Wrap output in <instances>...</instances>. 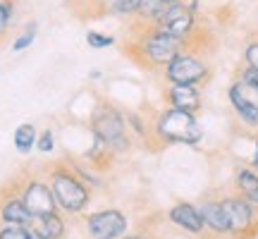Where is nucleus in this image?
<instances>
[{
	"instance_id": "obj_1",
	"label": "nucleus",
	"mask_w": 258,
	"mask_h": 239,
	"mask_svg": "<svg viewBox=\"0 0 258 239\" xmlns=\"http://www.w3.org/2000/svg\"><path fill=\"white\" fill-rule=\"evenodd\" d=\"M184 41L170 36L165 31H160L156 27L144 29L139 38L134 41L132 53L137 55L139 63L151 65V67H167L182 50H184Z\"/></svg>"
},
{
	"instance_id": "obj_2",
	"label": "nucleus",
	"mask_w": 258,
	"mask_h": 239,
	"mask_svg": "<svg viewBox=\"0 0 258 239\" xmlns=\"http://www.w3.org/2000/svg\"><path fill=\"white\" fill-rule=\"evenodd\" d=\"M156 137L163 144H182V146H196L203 139V127L196 119V112L165 108L156 119Z\"/></svg>"
},
{
	"instance_id": "obj_3",
	"label": "nucleus",
	"mask_w": 258,
	"mask_h": 239,
	"mask_svg": "<svg viewBox=\"0 0 258 239\" xmlns=\"http://www.w3.org/2000/svg\"><path fill=\"white\" fill-rule=\"evenodd\" d=\"M50 189L55 194L57 206L64 213H70V215L82 213L89 206V201H91L89 187L79 180V175L74 172L72 167L62 165V163L50 170Z\"/></svg>"
},
{
	"instance_id": "obj_4",
	"label": "nucleus",
	"mask_w": 258,
	"mask_h": 239,
	"mask_svg": "<svg viewBox=\"0 0 258 239\" xmlns=\"http://www.w3.org/2000/svg\"><path fill=\"white\" fill-rule=\"evenodd\" d=\"M91 134L96 139L105 141L112 148V153H122L132 146L127 139V117L115 105L101 103L91 115Z\"/></svg>"
},
{
	"instance_id": "obj_5",
	"label": "nucleus",
	"mask_w": 258,
	"mask_h": 239,
	"mask_svg": "<svg viewBox=\"0 0 258 239\" xmlns=\"http://www.w3.org/2000/svg\"><path fill=\"white\" fill-rule=\"evenodd\" d=\"M208 77H211L208 63L203 57L189 53V50H182L165 67V79L170 82V86H199Z\"/></svg>"
},
{
	"instance_id": "obj_6",
	"label": "nucleus",
	"mask_w": 258,
	"mask_h": 239,
	"mask_svg": "<svg viewBox=\"0 0 258 239\" xmlns=\"http://www.w3.org/2000/svg\"><path fill=\"white\" fill-rule=\"evenodd\" d=\"M222 208L230 220V234L234 239H253L258 234V213L256 206L249 203L244 196H227L222 199Z\"/></svg>"
},
{
	"instance_id": "obj_7",
	"label": "nucleus",
	"mask_w": 258,
	"mask_h": 239,
	"mask_svg": "<svg viewBox=\"0 0 258 239\" xmlns=\"http://www.w3.org/2000/svg\"><path fill=\"white\" fill-rule=\"evenodd\" d=\"M86 232L91 239H122L127 234V215L117 208L96 211L86 218Z\"/></svg>"
},
{
	"instance_id": "obj_8",
	"label": "nucleus",
	"mask_w": 258,
	"mask_h": 239,
	"mask_svg": "<svg viewBox=\"0 0 258 239\" xmlns=\"http://www.w3.org/2000/svg\"><path fill=\"white\" fill-rule=\"evenodd\" d=\"M19 196H22L24 206L29 208V213L34 215V220H41V218H48V215L57 213L55 194H53V189H50L46 182H41V180H29V182L22 187Z\"/></svg>"
},
{
	"instance_id": "obj_9",
	"label": "nucleus",
	"mask_w": 258,
	"mask_h": 239,
	"mask_svg": "<svg viewBox=\"0 0 258 239\" xmlns=\"http://www.w3.org/2000/svg\"><path fill=\"white\" fill-rule=\"evenodd\" d=\"M153 27L186 43V38L191 36L194 27H196V19H194V12L189 10V5L179 0V3H170V5H167L165 15L158 19Z\"/></svg>"
},
{
	"instance_id": "obj_10",
	"label": "nucleus",
	"mask_w": 258,
	"mask_h": 239,
	"mask_svg": "<svg viewBox=\"0 0 258 239\" xmlns=\"http://www.w3.org/2000/svg\"><path fill=\"white\" fill-rule=\"evenodd\" d=\"M227 96H230L232 108L237 110L241 122L253 129H258V93L251 91L249 86H244L241 82H234L230 86Z\"/></svg>"
},
{
	"instance_id": "obj_11",
	"label": "nucleus",
	"mask_w": 258,
	"mask_h": 239,
	"mask_svg": "<svg viewBox=\"0 0 258 239\" xmlns=\"http://www.w3.org/2000/svg\"><path fill=\"white\" fill-rule=\"evenodd\" d=\"M167 218H170V222H172V225H177V227L186 230L189 234H201V232H203L201 213H199V208H196V206H191V203H186V201L175 203V206L167 211Z\"/></svg>"
},
{
	"instance_id": "obj_12",
	"label": "nucleus",
	"mask_w": 258,
	"mask_h": 239,
	"mask_svg": "<svg viewBox=\"0 0 258 239\" xmlns=\"http://www.w3.org/2000/svg\"><path fill=\"white\" fill-rule=\"evenodd\" d=\"M165 98L167 105L177 108V110H186V112L201 110V93H199L196 86H170Z\"/></svg>"
},
{
	"instance_id": "obj_13",
	"label": "nucleus",
	"mask_w": 258,
	"mask_h": 239,
	"mask_svg": "<svg viewBox=\"0 0 258 239\" xmlns=\"http://www.w3.org/2000/svg\"><path fill=\"white\" fill-rule=\"evenodd\" d=\"M0 220H3V225H24V227H31L34 225V215L24 206L22 196H8L5 201L0 203Z\"/></svg>"
},
{
	"instance_id": "obj_14",
	"label": "nucleus",
	"mask_w": 258,
	"mask_h": 239,
	"mask_svg": "<svg viewBox=\"0 0 258 239\" xmlns=\"http://www.w3.org/2000/svg\"><path fill=\"white\" fill-rule=\"evenodd\" d=\"M199 213L203 218V227H208L215 234H230V220L220 201H206L199 206Z\"/></svg>"
},
{
	"instance_id": "obj_15",
	"label": "nucleus",
	"mask_w": 258,
	"mask_h": 239,
	"mask_svg": "<svg viewBox=\"0 0 258 239\" xmlns=\"http://www.w3.org/2000/svg\"><path fill=\"white\" fill-rule=\"evenodd\" d=\"M234 184H237L239 196H244L249 203L258 206V172L253 167H241L239 172H237Z\"/></svg>"
},
{
	"instance_id": "obj_16",
	"label": "nucleus",
	"mask_w": 258,
	"mask_h": 239,
	"mask_svg": "<svg viewBox=\"0 0 258 239\" xmlns=\"http://www.w3.org/2000/svg\"><path fill=\"white\" fill-rule=\"evenodd\" d=\"M36 141H38V132L31 122H24V125H19L15 129V148H17L22 156L31 153L34 146H36Z\"/></svg>"
},
{
	"instance_id": "obj_17",
	"label": "nucleus",
	"mask_w": 258,
	"mask_h": 239,
	"mask_svg": "<svg viewBox=\"0 0 258 239\" xmlns=\"http://www.w3.org/2000/svg\"><path fill=\"white\" fill-rule=\"evenodd\" d=\"M170 3H163V0H141V5H139L137 15L134 17L141 19L144 24H148V27H153L158 19L165 15V10Z\"/></svg>"
},
{
	"instance_id": "obj_18",
	"label": "nucleus",
	"mask_w": 258,
	"mask_h": 239,
	"mask_svg": "<svg viewBox=\"0 0 258 239\" xmlns=\"http://www.w3.org/2000/svg\"><path fill=\"white\" fill-rule=\"evenodd\" d=\"M36 232H41L46 239H62L64 237V220L57 215V213H53V215H48V218H41V220H34V225H31Z\"/></svg>"
},
{
	"instance_id": "obj_19",
	"label": "nucleus",
	"mask_w": 258,
	"mask_h": 239,
	"mask_svg": "<svg viewBox=\"0 0 258 239\" xmlns=\"http://www.w3.org/2000/svg\"><path fill=\"white\" fill-rule=\"evenodd\" d=\"M36 31H38L36 22H29L27 27H24V31H22V34L15 38V43H12V50H15V53H19V50H27V48L34 43V38H36Z\"/></svg>"
},
{
	"instance_id": "obj_20",
	"label": "nucleus",
	"mask_w": 258,
	"mask_h": 239,
	"mask_svg": "<svg viewBox=\"0 0 258 239\" xmlns=\"http://www.w3.org/2000/svg\"><path fill=\"white\" fill-rule=\"evenodd\" d=\"M12 15H15V3L12 0H0V41L8 36Z\"/></svg>"
},
{
	"instance_id": "obj_21",
	"label": "nucleus",
	"mask_w": 258,
	"mask_h": 239,
	"mask_svg": "<svg viewBox=\"0 0 258 239\" xmlns=\"http://www.w3.org/2000/svg\"><path fill=\"white\" fill-rule=\"evenodd\" d=\"M31 227L24 225H3L0 227V239H29Z\"/></svg>"
},
{
	"instance_id": "obj_22",
	"label": "nucleus",
	"mask_w": 258,
	"mask_h": 239,
	"mask_svg": "<svg viewBox=\"0 0 258 239\" xmlns=\"http://www.w3.org/2000/svg\"><path fill=\"white\" fill-rule=\"evenodd\" d=\"M36 148L41 153H53V151H55V134H53V129H46V132L38 134Z\"/></svg>"
},
{
	"instance_id": "obj_23",
	"label": "nucleus",
	"mask_w": 258,
	"mask_h": 239,
	"mask_svg": "<svg viewBox=\"0 0 258 239\" xmlns=\"http://www.w3.org/2000/svg\"><path fill=\"white\" fill-rule=\"evenodd\" d=\"M86 43L91 48H108L115 43V38L112 36H105V34H101V31H89L86 34Z\"/></svg>"
},
{
	"instance_id": "obj_24",
	"label": "nucleus",
	"mask_w": 258,
	"mask_h": 239,
	"mask_svg": "<svg viewBox=\"0 0 258 239\" xmlns=\"http://www.w3.org/2000/svg\"><path fill=\"white\" fill-rule=\"evenodd\" d=\"M237 82H241L244 86H249L251 91L258 93V70H253V67L246 65V67L241 70V74H239V79H237Z\"/></svg>"
},
{
	"instance_id": "obj_25",
	"label": "nucleus",
	"mask_w": 258,
	"mask_h": 239,
	"mask_svg": "<svg viewBox=\"0 0 258 239\" xmlns=\"http://www.w3.org/2000/svg\"><path fill=\"white\" fill-rule=\"evenodd\" d=\"M244 57H246V65H249V67L258 70V41H256V43H249V46H246V50H244Z\"/></svg>"
},
{
	"instance_id": "obj_26",
	"label": "nucleus",
	"mask_w": 258,
	"mask_h": 239,
	"mask_svg": "<svg viewBox=\"0 0 258 239\" xmlns=\"http://www.w3.org/2000/svg\"><path fill=\"white\" fill-rule=\"evenodd\" d=\"M127 122H129V127L134 129V132H137L139 137H146V125H144V119L139 117L137 112H132V115L127 117Z\"/></svg>"
},
{
	"instance_id": "obj_27",
	"label": "nucleus",
	"mask_w": 258,
	"mask_h": 239,
	"mask_svg": "<svg viewBox=\"0 0 258 239\" xmlns=\"http://www.w3.org/2000/svg\"><path fill=\"white\" fill-rule=\"evenodd\" d=\"M251 167L258 172V141H256V151H253V156H251Z\"/></svg>"
},
{
	"instance_id": "obj_28",
	"label": "nucleus",
	"mask_w": 258,
	"mask_h": 239,
	"mask_svg": "<svg viewBox=\"0 0 258 239\" xmlns=\"http://www.w3.org/2000/svg\"><path fill=\"white\" fill-rule=\"evenodd\" d=\"M29 239H46V237H43L41 232H36L34 227H31V234H29Z\"/></svg>"
},
{
	"instance_id": "obj_29",
	"label": "nucleus",
	"mask_w": 258,
	"mask_h": 239,
	"mask_svg": "<svg viewBox=\"0 0 258 239\" xmlns=\"http://www.w3.org/2000/svg\"><path fill=\"white\" fill-rule=\"evenodd\" d=\"M122 239H146V237H141V234H124Z\"/></svg>"
},
{
	"instance_id": "obj_30",
	"label": "nucleus",
	"mask_w": 258,
	"mask_h": 239,
	"mask_svg": "<svg viewBox=\"0 0 258 239\" xmlns=\"http://www.w3.org/2000/svg\"><path fill=\"white\" fill-rule=\"evenodd\" d=\"M91 3H105V5H108V0H91Z\"/></svg>"
},
{
	"instance_id": "obj_31",
	"label": "nucleus",
	"mask_w": 258,
	"mask_h": 239,
	"mask_svg": "<svg viewBox=\"0 0 258 239\" xmlns=\"http://www.w3.org/2000/svg\"><path fill=\"white\" fill-rule=\"evenodd\" d=\"M163 3H179V0H163Z\"/></svg>"
}]
</instances>
